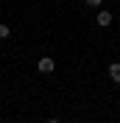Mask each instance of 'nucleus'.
I'll return each mask as SVG.
<instances>
[{"mask_svg":"<svg viewBox=\"0 0 120 123\" xmlns=\"http://www.w3.org/2000/svg\"><path fill=\"white\" fill-rule=\"evenodd\" d=\"M98 25H101V28L112 25V11H98Z\"/></svg>","mask_w":120,"mask_h":123,"instance_id":"obj_3","label":"nucleus"},{"mask_svg":"<svg viewBox=\"0 0 120 123\" xmlns=\"http://www.w3.org/2000/svg\"><path fill=\"white\" fill-rule=\"evenodd\" d=\"M36 70L48 76V73H53V70H56V62H53L50 56H42V59H39V64H36Z\"/></svg>","mask_w":120,"mask_h":123,"instance_id":"obj_1","label":"nucleus"},{"mask_svg":"<svg viewBox=\"0 0 120 123\" xmlns=\"http://www.w3.org/2000/svg\"><path fill=\"white\" fill-rule=\"evenodd\" d=\"M84 3H87L90 8H95V6H101V3H103V0H84Z\"/></svg>","mask_w":120,"mask_h":123,"instance_id":"obj_5","label":"nucleus"},{"mask_svg":"<svg viewBox=\"0 0 120 123\" xmlns=\"http://www.w3.org/2000/svg\"><path fill=\"white\" fill-rule=\"evenodd\" d=\"M109 78H112L114 84H120V62H112L109 64Z\"/></svg>","mask_w":120,"mask_h":123,"instance_id":"obj_2","label":"nucleus"},{"mask_svg":"<svg viewBox=\"0 0 120 123\" xmlns=\"http://www.w3.org/2000/svg\"><path fill=\"white\" fill-rule=\"evenodd\" d=\"M45 123H61V120H59V117H48Z\"/></svg>","mask_w":120,"mask_h":123,"instance_id":"obj_6","label":"nucleus"},{"mask_svg":"<svg viewBox=\"0 0 120 123\" xmlns=\"http://www.w3.org/2000/svg\"><path fill=\"white\" fill-rule=\"evenodd\" d=\"M8 34H11V28H8V25H3V23H0V39H6Z\"/></svg>","mask_w":120,"mask_h":123,"instance_id":"obj_4","label":"nucleus"}]
</instances>
